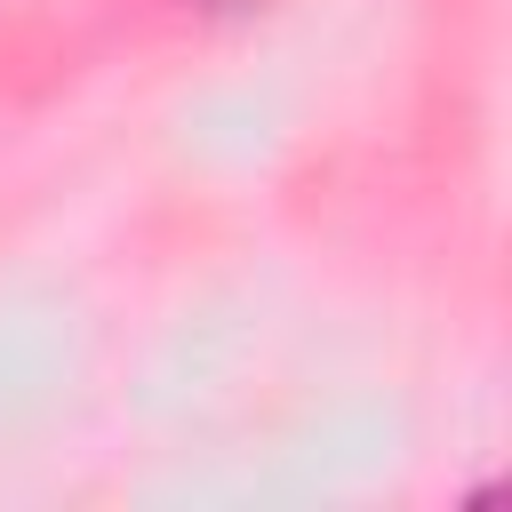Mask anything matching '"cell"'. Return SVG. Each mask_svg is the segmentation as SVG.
I'll list each match as a JSON object with an SVG mask.
<instances>
[{
    "mask_svg": "<svg viewBox=\"0 0 512 512\" xmlns=\"http://www.w3.org/2000/svg\"><path fill=\"white\" fill-rule=\"evenodd\" d=\"M192 8H216V16H232V8H264V0H192Z\"/></svg>",
    "mask_w": 512,
    "mask_h": 512,
    "instance_id": "6da1fadb",
    "label": "cell"
}]
</instances>
